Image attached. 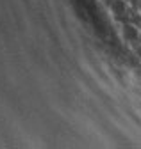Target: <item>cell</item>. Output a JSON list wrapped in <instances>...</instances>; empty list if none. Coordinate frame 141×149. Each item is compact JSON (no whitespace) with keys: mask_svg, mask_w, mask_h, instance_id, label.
Segmentation results:
<instances>
[{"mask_svg":"<svg viewBox=\"0 0 141 149\" xmlns=\"http://www.w3.org/2000/svg\"><path fill=\"white\" fill-rule=\"evenodd\" d=\"M121 34H123V39H125L127 43H137L139 36H141V30H139L137 25H134V23L130 22V23H123Z\"/></svg>","mask_w":141,"mask_h":149,"instance_id":"cell-1","label":"cell"}]
</instances>
